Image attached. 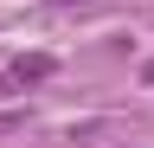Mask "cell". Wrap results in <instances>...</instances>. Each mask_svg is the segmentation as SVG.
I'll use <instances>...</instances> for the list:
<instances>
[{
	"label": "cell",
	"mask_w": 154,
	"mask_h": 148,
	"mask_svg": "<svg viewBox=\"0 0 154 148\" xmlns=\"http://www.w3.org/2000/svg\"><path fill=\"white\" fill-rule=\"evenodd\" d=\"M51 71H58L51 52H32V58H19V65H13V84H45Z\"/></svg>",
	"instance_id": "obj_1"
},
{
	"label": "cell",
	"mask_w": 154,
	"mask_h": 148,
	"mask_svg": "<svg viewBox=\"0 0 154 148\" xmlns=\"http://www.w3.org/2000/svg\"><path fill=\"white\" fill-rule=\"evenodd\" d=\"M19 122H26V116H0V135H7V129H19Z\"/></svg>",
	"instance_id": "obj_2"
},
{
	"label": "cell",
	"mask_w": 154,
	"mask_h": 148,
	"mask_svg": "<svg viewBox=\"0 0 154 148\" xmlns=\"http://www.w3.org/2000/svg\"><path fill=\"white\" fill-rule=\"evenodd\" d=\"M0 97H13V71H7V77H0Z\"/></svg>",
	"instance_id": "obj_3"
},
{
	"label": "cell",
	"mask_w": 154,
	"mask_h": 148,
	"mask_svg": "<svg viewBox=\"0 0 154 148\" xmlns=\"http://www.w3.org/2000/svg\"><path fill=\"white\" fill-rule=\"evenodd\" d=\"M58 7H90V0H58Z\"/></svg>",
	"instance_id": "obj_4"
},
{
	"label": "cell",
	"mask_w": 154,
	"mask_h": 148,
	"mask_svg": "<svg viewBox=\"0 0 154 148\" xmlns=\"http://www.w3.org/2000/svg\"><path fill=\"white\" fill-rule=\"evenodd\" d=\"M148 84H154V65H148Z\"/></svg>",
	"instance_id": "obj_5"
}]
</instances>
